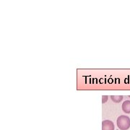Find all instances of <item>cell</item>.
I'll list each match as a JSON object with an SVG mask.
<instances>
[{
  "label": "cell",
  "instance_id": "obj_1",
  "mask_svg": "<svg viewBox=\"0 0 130 130\" xmlns=\"http://www.w3.org/2000/svg\"><path fill=\"white\" fill-rule=\"evenodd\" d=\"M116 124L120 130H127L130 127V118L129 116L122 115L118 117Z\"/></svg>",
  "mask_w": 130,
  "mask_h": 130
},
{
  "label": "cell",
  "instance_id": "obj_2",
  "mask_svg": "<svg viewBox=\"0 0 130 130\" xmlns=\"http://www.w3.org/2000/svg\"><path fill=\"white\" fill-rule=\"evenodd\" d=\"M115 126L113 121L110 120H104L102 122V130H114Z\"/></svg>",
  "mask_w": 130,
  "mask_h": 130
},
{
  "label": "cell",
  "instance_id": "obj_3",
  "mask_svg": "<svg viewBox=\"0 0 130 130\" xmlns=\"http://www.w3.org/2000/svg\"><path fill=\"white\" fill-rule=\"evenodd\" d=\"M122 111L126 113H130V101H125L122 103Z\"/></svg>",
  "mask_w": 130,
  "mask_h": 130
},
{
  "label": "cell",
  "instance_id": "obj_4",
  "mask_svg": "<svg viewBox=\"0 0 130 130\" xmlns=\"http://www.w3.org/2000/svg\"><path fill=\"white\" fill-rule=\"evenodd\" d=\"M111 99L113 101V102L118 103H120L122 101L123 96H121V95H116H116H111Z\"/></svg>",
  "mask_w": 130,
  "mask_h": 130
},
{
  "label": "cell",
  "instance_id": "obj_5",
  "mask_svg": "<svg viewBox=\"0 0 130 130\" xmlns=\"http://www.w3.org/2000/svg\"><path fill=\"white\" fill-rule=\"evenodd\" d=\"M108 97L107 96V95H103L102 98V103H105L107 101V100H108Z\"/></svg>",
  "mask_w": 130,
  "mask_h": 130
},
{
  "label": "cell",
  "instance_id": "obj_6",
  "mask_svg": "<svg viewBox=\"0 0 130 130\" xmlns=\"http://www.w3.org/2000/svg\"><path fill=\"white\" fill-rule=\"evenodd\" d=\"M129 97H130V95H129Z\"/></svg>",
  "mask_w": 130,
  "mask_h": 130
}]
</instances>
